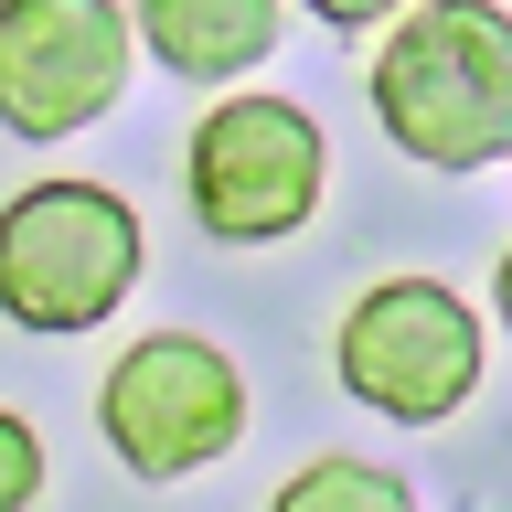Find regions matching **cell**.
<instances>
[{
    "mask_svg": "<svg viewBox=\"0 0 512 512\" xmlns=\"http://www.w3.org/2000/svg\"><path fill=\"white\" fill-rule=\"evenodd\" d=\"M139 22L118 0H0V128L11 139H75L118 107Z\"/></svg>",
    "mask_w": 512,
    "mask_h": 512,
    "instance_id": "cell-6",
    "label": "cell"
},
{
    "mask_svg": "<svg viewBox=\"0 0 512 512\" xmlns=\"http://www.w3.org/2000/svg\"><path fill=\"white\" fill-rule=\"evenodd\" d=\"M43 502V438H32V416L0 406V512H32Z\"/></svg>",
    "mask_w": 512,
    "mask_h": 512,
    "instance_id": "cell-9",
    "label": "cell"
},
{
    "mask_svg": "<svg viewBox=\"0 0 512 512\" xmlns=\"http://www.w3.org/2000/svg\"><path fill=\"white\" fill-rule=\"evenodd\" d=\"M491 310H502V331H512V246H502V267H491Z\"/></svg>",
    "mask_w": 512,
    "mask_h": 512,
    "instance_id": "cell-11",
    "label": "cell"
},
{
    "mask_svg": "<svg viewBox=\"0 0 512 512\" xmlns=\"http://www.w3.org/2000/svg\"><path fill=\"white\" fill-rule=\"evenodd\" d=\"M374 118L427 171L512 160V11L502 0H406L374 54Z\"/></svg>",
    "mask_w": 512,
    "mask_h": 512,
    "instance_id": "cell-1",
    "label": "cell"
},
{
    "mask_svg": "<svg viewBox=\"0 0 512 512\" xmlns=\"http://www.w3.org/2000/svg\"><path fill=\"white\" fill-rule=\"evenodd\" d=\"M299 11H320L331 32H363V22H395L406 0H299Z\"/></svg>",
    "mask_w": 512,
    "mask_h": 512,
    "instance_id": "cell-10",
    "label": "cell"
},
{
    "mask_svg": "<svg viewBox=\"0 0 512 512\" xmlns=\"http://www.w3.org/2000/svg\"><path fill=\"white\" fill-rule=\"evenodd\" d=\"M139 54L192 86H235L278 54V0H128Z\"/></svg>",
    "mask_w": 512,
    "mask_h": 512,
    "instance_id": "cell-7",
    "label": "cell"
},
{
    "mask_svg": "<svg viewBox=\"0 0 512 512\" xmlns=\"http://www.w3.org/2000/svg\"><path fill=\"white\" fill-rule=\"evenodd\" d=\"M331 374L352 406L395 416V427H438L480 395V320L438 278H374L331 331Z\"/></svg>",
    "mask_w": 512,
    "mask_h": 512,
    "instance_id": "cell-4",
    "label": "cell"
},
{
    "mask_svg": "<svg viewBox=\"0 0 512 512\" xmlns=\"http://www.w3.org/2000/svg\"><path fill=\"white\" fill-rule=\"evenodd\" d=\"M192 214L214 246H278L320 214V182H331V150H320V118L288 107V96H224L214 118L192 128Z\"/></svg>",
    "mask_w": 512,
    "mask_h": 512,
    "instance_id": "cell-5",
    "label": "cell"
},
{
    "mask_svg": "<svg viewBox=\"0 0 512 512\" xmlns=\"http://www.w3.org/2000/svg\"><path fill=\"white\" fill-rule=\"evenodd\" d=\"M267 512H416V491L374 459H299Z\"/></svg>",
    "mask_w": 512,
    "mask_h": 512,
    "instance_id": "cell-8",
    "label": "cell"
},
{
    "mask_svg": "<svg viewBox=\"0 0 512 512\" xmlns=\"http://www.w3.org/2000/svg\"><path fill=\"white\" fill-rule=\"evenodd\" d=\"M139 214L107 182H32L0 203V320L96 331L139 288Z\"/></svg>",
    "mask_w": 512,
    "mask_h": 512,
    "instance_id": "cell-2",
    "label": "cell"
},
{
    "mask_svg": "<svg viewBox=\"0 0 512 512\" xmlns=\"http://www.w3.org/2000/svg\"><path fill=\"white\" fill-rule=\"evenodd\" d=\"M96 427H107L128 480L171 491V480L214 470L224 448L246 438V374L203 331H139L107 363V384H96Z\"/></svg>",
    "mask_w": 512,
    "mask_h": 512,
    "instance_id": "cell-3",
    "label": "cell"
}]
</instances>
